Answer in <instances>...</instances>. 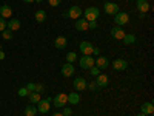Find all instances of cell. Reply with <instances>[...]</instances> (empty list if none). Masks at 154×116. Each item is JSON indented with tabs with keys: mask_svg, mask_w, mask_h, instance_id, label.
I'll return each mask as SVG.
<instances>
[{
	"mask_svg": "<svg viewBox=\"0 0 154 116\" xmlns=\"http://www.w3.org/2000/svg\"><path fill=\"white\" fill-rule=\"evenodd\" d=\"M99 16H100V9L97 6H89V8L83 9V19H86L88 22L97 20Z\"/></svg>",
	"mask_w": 154,
	"mask_h": 116,
	"instance_id": "6da1fadb",
	"label": "cell"
},
{
	"mask_svg": "<svg viewBox=\"0 0 154 116\" xmlns=\"http://www.w3.org/2000/svg\"><path fill=\"white\" fill-rule=\"evenodd\" d=\"M51 102H53V99H51V98H46V99H40V101H38L37 102V111L38 113H48L49 110H51Z\"/></svg>",
	"mask_w": 154,
	"mask_h": 116,
	"instance_id": "7a4b0ae2",
	"label": "cell"
},
{
	"mask_svg": "<svg viewBox=\"0 0 154 116\" xmlns=\"http://www.w3.org/2000/svg\"><path fill=\"white\" fill-rule=\"evenodd\" d=\"M82 16H83V9H82L80 6H77V5L71 6V8L65 12V17H71V19H74V20H77V19L82 17Z\"/></svg>",
	"mask_w": 154,
	"mask_h": 116,
	"instance_id": "3957f363",
	"label": "cell"
},
{
	"mask_svg": "<svg viewBox=\"0 0 154 116\" xmlns=\"http://www.w3.org/2000/svg\"><path fill=\"white\" fill-rule=\"evenodd\" d=\"M53 104H54L56 108H63V107L68 104V95H65V93H59L57 96H54Z\"/></svg>",
	"mask_w": 154,
	"mask_h": 116,
	"instance_id": "277c9868",
	"label": "cell"
},
{
	"mask_svg": "<svg viewBox=\"0 0 154 116\" xmlns=\"http://www.w3.org/2000/svg\"><path fill=\"white\" fill-rule=\"evenodd\" d=\"M93 48H94V45L91 42H88V40H83L79 45V50H80L82 56H91L93 54Z\"/></svg>",
	"mask_w": 154,
	"mask_h": 116,
	"instance_id": "5b68a950",
	"label": "cell"
},
{
	"mask_svg": "<svg viewBox=\"0 0 154 116\" xmlns=\"http://www.w3.org/2000/svg\"><path fill=\"white\" fill-rule=\"evenodd\" d=\"M114 22H116V25H117V27H123V25H126L128 22H130V16H128L126 12L119 11L117 14L114 16Z\"/></svg>",
	"mask_w": 154,
	"mask_h": 116,
	"instance_id": "8992f818",
	"label": "cell"
},
{
	"mask_svg": "<svg viewBox=\"0 0 154 116\" xmlns=\"http://www.w3.org/2000/svg\"><path fill=\"white\" fill-rule=\"evenodd\" d=\"M103 9H105V12H106L108 16H116V14L120 11L119 5H117V3H112V2H105Z\"/></svg>",
	"mask_w": 154,
	"mask_h": 116,
	"instance_id": "52a82bcc",
	"label": "cell"
},
{
	"mask_svg": "<svg viewBox=\"0 0 154 116\" xmlns=\"http://www.w3.org/2000/svg\"><path fill=\"white\" fill-rule=\"evenodd\" d=\"M79 65L83 68V70H89L93 65H94V57L93 56H82L79 59Z\"/></svg>",
	"mask_w": 154,
	"mask_h": 116,
	"instance_id": "ba28073f",
	"label": "cell"
},
{
	"mask_svg": "<svg viewBox=\"0 0 154 116\" xmlns=\"http://www.w3.org/2000/svg\"><path fill=\"white\" fill-rule=\"evenodd\" d=\"M94 65H96V67H97L100 71L106 70V68H108V65H109L108 57H103V56H97V57L94 59Z\"/></svg>",
	"mask_w": 154,
	"mask_h": 116,
	"instance_id": "9c48e42d",
	"label": "cell"
},
{
	"mask_svg": "<svg viewBox=\"0 0 154 116\" xmlns=\"http://www.w3.org/2000/svg\"><path fill=\"white\" fill-rule=\"evenodd\" d=\"M86 81L83 79V77H75L74 79V82H72V85H74V88L77 90V92H83V90H86Z\"/></svg>",
	"mask_w": 154,
	"mask_h": 116,
	"instance_id": "30bf717a",
	"label": "cell"
},
{
	"mask_svg": "<svg viewBox=\"0 0 154 116\" xmlns=\"http://www.w3.org/2000/svg\"><path fill=\"white\" fill-rule=\"evenodd\" d=\"M96 84H97L99 88H103V87H106L109 84V77L106 74H102L100 73L99 76H96Z\"/></svg>",
	"mask_w": 154,
	"mask_h": 116,
	"instance_id": "8fae6325",
	"label": "cell"
},
{
	"mask_svg": "<svg viewBox=\"0 0 154 116\" xmlns=\"http://www.w3.org/2000/svg\"><path fill=\"white\" fill-rule=\"evenodd\" d=\"M112 67H114V70H117V71H123L128 67V62L125 59H114L112 60Z\"/></svg>",
	"mask_w": 154,
	"mask_h": 116,
	"instance_id": "7c38bea8",
	"label": "cell"
},
{
	"mask_svg": "<svg viewBox=\"0 0 154 116\" xmlns=\"http://www.w3.org/2000/svg\"><path fill=\"white\" fill-rule=\"evenodd\" d=\"M75 73V68H74V65L72 63H65V65L62 67V76H65V77H71L72 74Z\"/></svg>",
	"mask_w": 154,
	"mask_h": 116,
	"instance_id": "4fadbf2b",
	"label": "cell"
},
{
	"mask_svg": "<svg viewBox=\"0 0 154 116\" xmlns=\"http://www.w3.org/2000/svg\"><path fill=\"white\" fill-rule=\"evenodd\" d=\"M54 47L57 50H63V48H66L68 47V39L65 36H59L56 37V40H54Z\"/></svg>",
	"mask_w": 154,
	"mask_h": 116,
	"instance_id": "5bb4252c",
	"label": "cell"
},
{
	"mask_svg": "<svg viewBox=\"0 0 154 116\" xmlns=\"http://www.w3.org/2000/svg\"><path fill=\"white\" fill-rule=\"evenodd\" d=\"M125 34H126V33L122 30V27H114V28L111 30V37L116 39V40H122Z\"/></svg>",
	"mask_w": 154,
	"mask_h": 116,
	"instance_id": "9a60e30c",
	"label": "cell"
},
{
	"mask_svg": "<svg viewBox=\"0 0 154 116\" xmlns=\"http://www.w3.org/2000/svg\"><path fill=\"white\" fill-rule=\"evenodd\" d=\"M74 27H75L77 31H86V30H88V20L83 19V17H79V19L75 20Z\"/></svg>",
	"mask_w": 154,
	"mask_h": 116,
	"instance_id": "2e32d148",
	"label": "cell"
},
{
	"mask_svg": "<svg viewBox=\"0 0 154 116\" xmlns=\"http://www.w3.org/2000/svg\"><path fill=\"white\" fill-rule=\"evenodd\" d=\"M136 6H137V9L142 12V14H145L146 11H149V2L148 0H137Z\"/></svg>",
	"mask_w": 154,
	"mask_h": 116,
	"instance_id": "e0dca14e",
	"label": "cell"
},
{
	"mask_svg": "<svg viewBox=\"0 0 154 116\" xmlns=\"http://www.w3.org/2000/svg\"><path fill=\"white\" fill-rule=\"evenodd\" d=\"M11 16H12L11 6H8V5H2V6H0V17H3V19H11Z\"/></svg>",
	"mask_w": 154,
	"mask_h": 116,
	"instance_id": "ac0fdd59",
	"label": "cell"
},
{
	"mask_svg": "<svg viewBox=\"0 0 154 116\" xmlns=\"http://www.w3.org/2000/svg\"><path fill=\"white\" fill-rule=\"evenodd\" d=\"M140 113H143V114H152L154 113V105H152V102H145V104H142V107H140Z\"/></svg>",
	"mask_w": 154,
	"mask_h": 116,
	"instance_id": "d6986e66",
	"label": "cell"
},
{
	"mask_svg": "<svg viewBox=\"0 0 154 116\" xmlns=\"http://www.w3.org/2000/svg\"><path fill=\"white\" fill-rule=\"evenodd\" d=\"M6 28L11 31H17L20 28V20L19 19H9V22H6Z\"/></svg>",
	"mask_w": 154,
	"mask_h": 116,
	"instance_id": "ffe728a7",
	"label": "cell"
},
{
	"mask_svg": "<svg viewBox=\"0 0 154 116\" xmlns=\"http://www.w3.org/2000/svg\"><path fill=\"white\" fill-rule=\"evenodd\" d=\"M68 102L71 105H77L80 102V95L77 93V92H72V93H69L68 95Z\"/></svg>",
	"mask_w": 154,
	"mask_h": 116,
	"instance_id": "44dd1931",
	"label": "cell"
},
{
	"mask_svg": "<svg viewBox=\"0 0 154 116\" xmlns=\"http://www.w3.org/2000/svg\"><path fill=\"white\" fill-rule=\"evenodd\" d=\"M34 17H35V22H45L46 20V11L45 9H37L35 11V14H34Z\"/></svg>",
	"mask_w": 154,
	"mask_h": 116,
	"instance_id": "7402d4cb",
	"label": "cell"
},
{
	"mask_svg": "<svg viewBox=\"0 0 154 116\" xmlns=\"http://www.w3.org/2000/svg\"><path fill=\"white\" fill-rule=\"evenodd\" d=\"M23 113H25V116H35L38 111H37V107L35 105H28V107H25Z\"/></svg>",
	"mask_w": 154,
	"mask_h": 116,
	"instance_id": "603a6c76",
	"label": "cell"
},
{
	"mask_svg": "<svg viewBox=\"0 0 154 116\" xmlns=\"http://www.w3.org/2000/svg\"><path fill=\"white\" fill-rule=\"evenodd\" d=\"M122 40L125 45H133V44H136V36L134 34H125Z\"/></svg>",
	"mask_w": 154,
	"mask_h": 116,
	"instance_id": "cb8c5ba5",
	"label": "cell"
},
{
	"mask_svg": "<svg viewBox=\"0 0 154 116\" xmlns=\"http://www.w3.org/2000/svg\"><path fill=\"white\" fill-rule=\"evenodd\" d=\"M28 98H29V101H31V104H32V105H35L37 102L42 99V98H40V93H35V92L29 93V95H28Z\"/></svg>",
	"mask_w": 154,
	"mask_h": 116,
	"instance_id": "d4e9b609",
	"label": "cell"
},
{
	"mask_svg": "<svg viewBox=\"0 0 154 116\" xmlns=\"http://www.w3.org/2000/svg\"><path fill=\"white\" fill-rule=\"evenodd\" d=\"M77 60V54L74 53V51H69V53L66 54V62L68 63H72V62H75Z\"/></svg>",
	"mask_w": 154,
	"mask_h": 116,
	"instance_id": "484cf974",
	"label": "cell"
},
{
	"mask_svg": "<svg viewBox=\"0 0 154 116\" xmlns=\"http://www.w3.org/2000/svg\"><path fill=\"white\" fill-rule=\"evenodd\" d=\"M2 37L5 39V40H11V39H12V31L8 30V28L3 30V31H2Z\"/></svg>",
	"mask_w": 154,
	"mask_h": 116,
	"instance_id": "4316f807",
	"label": "cell"
},
{
	"mask_svg": "<svg viewBox=\"0 0 154 116\" xmlns=\"http://www.w3.org/2000/svg\"><path fill=\"white\" fill-rule=\"evenodd\" d=\"M89 73H91L93 76H99V74H100V70H99L96 65H93L91 68H89Z\"/></svg>",
	"mask_w": 154,
	"mask_h": 116,
	"instance_id": "83f0119b",
	"label": "cell"
},
{
	"mask_svg": "<svg viewBox=\"0 0 154 116\" xmlns=\"http://www.w3.org/2000/svg\"><path fill=\"white\" fill-rule=\"evenodd\" d=\"M3 30H6V19L0 17V33H2Z\"/></svg>",
	"mask_w": 154,
	"mask_h": 116,
	"instance_id": "f1b7e54d",
	"label": "cell"
},
{
	"mask_svg": "<svg viewBox=\"0 0 154 116\" xmlns=\"http://www.w3.org/2000/svg\"><path fill=\"white\" fill-rule=\"evenodd\" d=\"M43 92H45V85L35 84V93H43Z\"/></svg>",
	"mask_w": 154,
	"mask_h": 116,
	"instance_id": "f546056e",
	"label": "cell"
},
{
	"mask_svg": "<svg viewBox=\"0 0 154 116\" xmlns=\"http://www.w3.org/2000/svg\"><path fill=\"white\" fill-rule=\"evenodd\" d=\"M28 95H29V92L26 90V87H22L19 90V96H28Z\"/></svg>",
	"mask_w": 154,
	"mask_h": 116,
	"instance_id": "4dcf8cb0",
	"label": "cell"
},
{
	"mask_svg": "<svg viewBox=\"0 0 154 116\" xmlns=\"http://www.w3.org/2000/svg\"><path fill=\"white\" fill-rule=\"evenodd\" d=\"M86 88L93 90V92H96V90H99V87H97V84H96V82H89V84H86Z\"/></svg>",
	"mask_w": 154,
	"mask_h": 116,
	"instance_id": "1f68e13d",
	"label": "cell"
},
{
	"mask_svg": "<svg viewBox=\"0 0 154 116\" xmlns=\"http://www.w3.org/2000/svg\"><path fill=\"white\" fill-rule=\"evenodd\" d=\"M26 90L29 93H32V92H35V84H32V82H29V84H26Z\"/></svg>",
	"mask_w": 154,
	"mask_h": 116,
	"instance_id": "d6a6232c",
	"label": "cell"
},
{
	"mask_svg": "<svg viewBox=\"0 0 154 116\" xmlns=\"http://www.w3.org/2000/svg\"><path fill=\"white\" fill-rule=\"evenodd\" d=\"M97 28V22L93 20V22H88V30H96Z\"/></svg>",
	"mask_w": 154,
	"mask_h": 116,
	"instance_id": "836d02e7",
	"label": "cell"
},
{
	"mask_svg": "<svg viewBox=\"0 0 154 116\" xmlns=\"http://www.w3.org/2000/svg\"><path fill=\"white\" fill-rule=\"evenodd\" d=\"M48 3H49L51 6H59V5L62 3V0H48Z\"/></svg>",
	"mask_w": 154,
	"mask_h": 116,
	"instance_id": "e575fe53",
	"label": "cell"
},
{
	"mask_svg": "<svg viewBox=\"0 0 154 116\" xmlns=\"http://www.w3.org/2000/svg\"><path fill=\"white\" fill-rule=\"evenodd\" d=\"M62 114H63V116H71V114H72V110H71V108H65V107H63Z\"/></svg>",
	"mask_w": 154,
	"mask_h": 116,
	"instance_id": "d590c367",
	"label": "cell"
},
{
	"mask_svg": "<svg viewBox=\"0 0 154 116\" xmlns=\"http://www.w3.org/2000/svg\"><path fill=\"white\" fill-rule=\"evenodd\" d=\"M93 54H94V56H96V57H97V56H99V54H100V50H99V48H97V47H94V48H93Z\"/></svg>",
	"mask_w": 154,
	"mask_h": 116,
	"instance_id": "8d00e7d4",
	"label": "cell"
},
{
	"mask_svg": "<svg viewBox=\"0 0 154 116\" xmlns=\"http://www.w3.org/2000/svg\"><path fill=\"white\" fill-rule=\"evenodd\" d=\"M2 59H5V53H3L2 50H0V60H2Z\"/></svg>",
	"mask_w": 154,
	"mask_h": 116,
	"instance_id": "74e56055",
	"label": "cell"
},
{
	"mask_svg": "<svg viewBox=\"0 0 154 116\" xmlns=\"http://www.w3.org/2000/svg\"><path fill=\"white\" fill-rule=\"evenodd\" d=\"M23 2H25V3H32L34 0H23Z\"/></svg>",
	"mask_w": 154,
	"mask_h": 116,
	"instance_id": "f35d334b",
	"label": "cell"
},
{
	"mask_svg": "<svg viewBox=\"0 0 154 116\" xmlns=\"http://www.w3.org/2000/svg\"><path fill=\"white\" fill-rule=\"evenodd\" d=\"M51 116H63L62 113H54V114H51Z\"/></svg>",
	"mask_w": 154,
	"mask_h": 116,
	"instance_id": "ab89813d",
	"label": "cell"
},
{
	"mask_svg": "<svg viewBox=\"0 0 154 116\" xmlns=\"http://www.w3.org/2000/svg\"><path fill=\"white\" fill-rule=\"evenodd\" d=\"M34 2H37V3H42V2H43V0H34Z\"/></svg>",
	"mask_w": 154,
	"mask_h": 116,
	"instance_id": "60d3db41",
	"label": "cell"
},
{
	"mask_svg": "<svg viewBox=\"0 0 154 116\" xmlns=\"http://www.w3.org/2000/svg\"><path fill=\"white\" fill-rule=\"evenodd\" d=\"M136 116H146V114H143V113H139V114H136Z\"/></svg>",
	"mask_w": 154,
	"mask_h": 116,
	"instance_id": "b9f144b4",
	"label": "cell"
},
{
	"mask_svg": "<svg viewBox=\"0 0 154 116\" xmlns=\"http://www.w3.org/2000/svg\"><path fill=\"white\" fill-rule=\"evenodd\" d=\"M0 50H2V45H0Z\"/></svg>",
	"mask_w": 154,
	"mask_h": 116,
	"instance_id": "7bdbcfd3",
	"label": "cell"
},
{
	"mask_svg": "<svg viewBox=\"0 0 154 116\" xmlns=\"http://www.w3.org/2000/svg\"><path fill=\"white\" fill-rule=\"evenodd\" d=\"M71 116H72V114H71Z\"/></svg>",
	"mask_w": 154,
	"mask_h": 116,
	"instance_id": "ee69618b",
	"label": "cell"
}]
</instances>
